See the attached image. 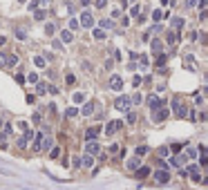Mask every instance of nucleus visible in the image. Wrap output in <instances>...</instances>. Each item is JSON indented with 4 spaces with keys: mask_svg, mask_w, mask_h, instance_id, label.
<instances>
[{
    "mask_svg": "<svg viewBox=\"0 0 208 190\" xmlns=\"http://www.w3.org/2000/svg\"><path fill=\"white\" fill-rule=\"evenodd\" d=\"M114 108L119 112H132V103H130V96H119L117 103H114Z\"/></svg>",
    "mask_w": 208,
    "mask_h": 190,
    "instance_id": "nucleus-1",
    "label": "nucleus"
},
{
    "mask_svg": "<svg viewBox=\"0 0 208 190\" xmlns=\"http://www.w3.org/2000/svg\"><path fill=\"white\" fill-rule=\"evenodd\" d=\"M172 112H175V116H179V119H184V116H188V110H186V105L181 101H172Z\"/></svg>",
    "mask_w": 208,
    "mask_h": 190,
    "instance_id": "nucleus-2",
    "label": "nucleus"
},
{
    "mask_svg": "<svg viewBox=\"0 0 208 190\" xmlns=\"http://www.w3.org/2000/svg\"><path fill=\"white\" fill-rule=\"evenodd\" d=\"M85 152H87L90 157L92 154H101V143L99 141H87V143H85Z\"/></svg>",
    "mask_w": 208,
    "mask_h": 190,
    "instance_id": "nucleus-3",
    "label": "nucleus"
},
{
    "mask_svg": "<svg viewBox=\"0 0 208 190\" xmlns=\"http://www.w3.org/2000/svg\"><path fill=\"white\" fill-rule=\"evenodd\" d=\"M79 25L83 27V29H90V27H94V18H92V14H90V11H83Z\"/></svg>",
    "mask_w": 208,
    "mask_h": 190,
    "instance_id": "nucleus-4",
    "label": "nucleus"
},
{
    "mask_svg": "<svg viewBox=\"0 0 208 190\" xmlns=\"http://www.w3.org/2000/svg\"><path fill=\"white\" fill-rule=\"evenodd\" d=\"M146 101H148V105H150V110H152V112H155V110H159V108H163V101L159 99V96H155V94H150V96H148Z\"/></svg>",
    "mask_w": 208,
    "mask_h": 190,
    "instance_id": "nucleus-5",
    "label": "nucleus"
},
{
    "mask_svg": "<svg viewBox=\"0 0 208 190\" xmlns=\"http://www.w3.org/2000/svg\"><path fill=\"white\" fill-rule=\"evenodd\" d=\"M168 114H170V110H168V108H159V110H155V112H152V119H155L157 123H161V121L168 116Z\"/></svg>",
    "mask_w": 208,
    "mask_h": 190,
    "instance_id": "nucleus-6",
    "label": "nucleus"
},
{
    "mask_svg": "<svg viewBox=\"0 0 208 190\" xmlns=\"http://www.w3.org/2000/svg\"><path fill=\"white\" fill-rule=\"evenodd\" d=\"M121 125H123L121 121H110V123H108V128H105V134H108V137L117 134V130H121Z\"/></svg>",
    "mask_w": 208,
    "mask_h": 190,
    "instance_id": "nucleus-7",
    "label": "nucleus"
},
{
    "mask_svg": "<svg viewBox=\"0 0 208 190\" xmlns=\"http://www.w3.org/2000/svg\"><path fill=\"white\" fill-rule=\"evenodd\" d=\"M155 181L168 184V181H170V172H168V170H157V172H155Z\"/></svg>",
    "mask_w": 208,
    "mask_h": 190,
    "instance_id": "nucleus-8",
    "label": "nucleus"
},
{
    "mask_svg": "<svg viewBox=\"0 0 208 190\" xmlns=\"http://www.w3.org/2000/svg\"><path fill=\"white\" fill-rule=\"evenodd\" d=\"M32 139H34V132H32V130H27V132H25V134H23L20 139H18V148H25V146H27V143H29V141H32Z\"/></svg>",
    "mask_w": 208,
    "mask_h": 190,
    "instance_id": "nucleus-9",
    "label": "nucleus"
},
{
    "mask_svg": "<svg viewBox=\"0 0 208 190\" xmlns=\"http://www.w3.org/2000/svg\"><path fill=\"white\" fill-rule=\"evenodd\" d=\"M110 87H112V90H117V92L123 87V81H121V76H117V74H114V76H110Z\"/></svg>",
    "mask_w": 208,
    "mask_h": 190,
    "instance_id": "nucleus-10",
    "label": "nucleus"
},
{
    "mask_svg": "<svg viewBox=\"0 0 208 190\" xmlns=\"http://www.w3.org/2000/svg\"><path fill=\"white\" fill-rule=\"evenodd\" d=\"M99 132H101V125H96V128H90V130H85V139H87V141H94Z\"/></svg>",
    "mask_w": 208,
    "mask_h": 190,
    "instance_id": "nucleus-11",
    "label": "nucleus"
},
{
    "mask_svg": "<svg viewBox=\"0 0 208 190\" xmlns=\"http://www.w3.org/2000/svg\"><path fill=\"white\" fill-rule=\"evenodd\" d=\"M79 112H83V116H90V114H94V103H92V101H87V103H85V105H83Z\"/></svg>",
    "mask_w": 208,
    "mask_h": 190,
    "instance_id": "nucleus-12",
    "label": "nucleus"
},
{
    "mask_svg": "<svg viewBox=\"0 0 208 190\" xmlns=\"http://www.w3.org/2000/svg\"><path fill=\"white\" fill-rule=\"evenodd\" d=\"M166 40H168V45H177V43H179V34H177V32H168Z\"/></svg>",
    "mask_w": 208,
    "mask_h": 190,
    "instance_id": "nucleus-13",
    "label": "nucleus"
},
{
    "mask_svg": "<svg viewBox=\"0 0 208 190\" xmlns=\"http://www.w3.org/2000/svg\"><path fill=\"white\" fill-rule=\"evenodd\" d=\"M166 61H168V56H166V54H159V56H157V61H155V65H157L159 70H163V65H166Z\"/></svg>",
    "mask_w": 208,
    "mask_h": 190,
    "instance_id": "nucleus-14",
    "label": "nucleus"
},
{
    "mask_svg": "<svg viewBox=\"0 0 208 190\" xmlns=\"http://www.w3.org/2000/svg\"><path fill=\"white\" fill-rule=\"evenodd\" d=\"M150 49H152V54H157V56L163 54V52H161V43H159V40H152V43H150Z\"/></svg>",
    "mask_w": 208,
    "mask_h": 190,
    "instance_id": "nucleus-15",
    "label": "nucleus"
},
{
    "mask_svg": "<svg viewBox=\"0 0 208 190\" xmlns=\"http://www.w3.org/2000/svg\"><path fill=\"white\" fill-rule=\"evenodd\" d=\"M58 38H61L63 43H72V40H74V36H72V32H65V29L61 32V36H58Z\"/></svg>",
    "mask_w": 208,
    "mask_h": 190,
    "instance_id": "nucleus-16",
    "label": "nucleus"
},
{
    "mask_svg": "<svg viewBox=\"0 0 208 190\" xmlns=\"http://www.w3.org/2000/svg\"><path fill=\"white\" fill-rule=\"evenodd\" d=\"M137 179H146L148 175H150V168H137Z\"/></svg>",
    "mask_w": 208,
    "mask_h": 190,
    "instance_id": "nucleus-17",
    "label": "nucleus"
},
{
    "mask_svg": "<svg viewBox=\"0 0 208 190\" xmlns=\"http://www.w3.org/2000/svg\"><path fill=\"white\" fill-rule=\"evenodd\" d=\"M112 27H114V23H112V18H103L99 29H112Z\"/></svg>",
    "mask_w": 208,
    "mask_h": 190,
    "instance_id": "nucleus-18",
    "label": "nucleus"
},
{
    "mask_svg": "<svg viewBox=\"0 0 208 190\" xmlns=\"http://www.w3.org/2000/svg\"><path fill=\"white\" fill-rule=\"evenodd\" d=\"M172 27H175V32L179 34V29L184 27V18H179V16H177V18H172Z\"/></svg>",
    "mask_w": 208,
    "mask_h": 190,
    "instance_id": "nucleus-19",
    "label": "nucleus"
},
{
    "mask_svg": "<svg viewBox=\"0 0 208 190\" xmlns=\"http://www.w3.org/2000/svg\"><path fill=\"white\" fill-rule=\"evenodd\" d=\"M52 143H54V141H52L49 137H43V141H40V150H49Z\"/></svg>",
    "mask_w": 208,
    "mask_h": 190,
    "instance_id": "nucleus-20",
    "label": "nucleus"
},
{
    "mask_svg": "<svg viewBox=\"0 0 208 190\" xmlns=\"http://www.w3.org/2000/svg\"><path fill=\"white\" fill-rule=\"evenodd\" d=\"M148 152H150L148 146H139V148L134 150V157H143V154H148Z\"/></svg>",
    "mask_w": 208,
    "mask_h": 190,
    "instance_id": "nucleus-21",
    "label": "nucleus"
},
{
    "mask_svg": "<svg viewBox=\"0 0 208 190\" xmlns=\"http://www.w3.org/2000/svg\"><path fill=\"white\" fill-rule=\"evenodd\" d=\"M9 67V54H0V70Z\"/></svg>",
    "mask_w": 208,
    "mask_h": 190,
    "instance_id": "nucleus-22",
    "label": "nucleus"
},
{
    "mask_svg": "<svg viewBox=\"0 0 208 190\" xmlns=\"http://www.w3.org/2000/svg\"><path fill=\"white\" fill-rule=\"evenodd\" d=\"M34 65H36V67H40V70H43L45 65H47V63H45V56H34Z\"/></svg>",
    "mask_w": 208,
    "mask_h": 190,
    "instance_id": "nucleus-23",
    "label": "nucleus"
},
{
    "mask_svg": "<svg viewBox=\"0 0 208 190\" xmlns=\"http://www.w3.org/2000/svg\"><path fill=\"white\" fill-rule=\"evenodd\" d=\"M81 166H83V168H92V157H90V154L81 157Z\"/></svg>",
    "mask_w": 208,
    "mask_h": 190,
    "instance_id": "nucleus-24",
    "label": "nucleus"
},
{
    "mask_svg": "<svg viewBox=\"0 0 208 190\" xmlns=\"http://www.w3.org/2000/svg\"><path fill=\"white\" fill-rule=\"evenodd\" d=\"M139 166H141V161H139V157H134V159H130V161H128V168H130V170H137Z\"/></svg>",
    "mask_w": 208,
    "mask_h": 190,
    "instance_id": "nucleus-25",
    "label": "nucleus"
},
{
    "mask_svg": "<svg viewBox=\"0 0 208 190\" xmlns=\"http://www.w3.org/2000/svg\"><path fill=\"white\" fill-rule=\"evenodd\" d=\"M25 81H27V83H32V85H36V83H38V74L29 72V76H25Z\"/></svg>",
    "mask_w": 208,
    "mask_h": 190,
    "instance_id": "nucleus-26",
    "label": "nucleus"
},
{
    "mask_svg": "<svg viewBox=\"0 0 208 190\" xmlns=\"http://www.w3.org/2000/svg\"><path fill=\"white\" fill-rule=\"evenodd\" d=\"M47 90H49V85H47V83H36V92H38V94H45Z\"/></svg>",
    "mask_w": 208,
    "mask_h": 190,
    "instance_id": "nucleus-27",
    "label": "nucleus"
},
{
    "mask_svg": "<svg viewBox=\"0 0 208 190\" xmlns=\"http://www.w3.org/2000/svg\"><path fill=\"white\" fill-rule=\"evenodd\" d=\"M94 38H96V40H105V32H103V29H94Z\"/></svg>",
    "mask_w": 208,
    "mask_h": 190,
    "instance_id": "nucleus-28",
    "label": "nucleus"
},
{
    "mask_svg": "<svg viewBox=\"0 0 208 190\" xmlns=\"http://www.w3.org/2000/svg\"><path fill=\"white\" fill-rule=\"evenodd\" d=\"M141 101H143V96H141V94H139V92L134 94V96H130V103H132V105H139V103H141Z\"/></svg>",
    "mask_w": 208,
    "mask_h": 190,
    "instance_id": "nucleus-29",
    "label": "nucleus"
},
{
    "mask_svg": "<svg viewBox=\"0 0 208 190\" xmlns=\"http://www.w3.org/2000/svg\"><path fill=\"white\" fill-rule=\"evenodd\" d=\"M76 114H79V108H67V112H65V116H67V119H74Z\"/></svg>",
    "mask_w": 208,
    "mask_h": 190,
    "instance_id": "nucleus-30",
    "label": "nucleus"
},
{
    "mask_svg": "<svg viewBox=\"0 0 208 190\" xmlns=\"http://www.w3.org/2000/svg\"><path fill=\"white\" fill-rule=\"evenodd\" d=\"M139 14H141V7H137V5H134V7L130 9V16H132V18H139Z\"/></svg>",
    "mask_w": 208,
    "mask_h": 190,
    "instance_id": "nucleus-31",
    "label": "nucleus"
},
{
    "mask_svg": "<svg viewBox=\"0 0 208 190\" xmlns=\"http://www.w3.org/2000/svg\"><path fill=\"white\" fill-rule=\"evenodd\" d=\"M16 38H18V40H25V38H27V32H25V29H16Z\"/></svg>",
    "mask_w": 208,
    "mask_h": 190,
    "instance_id": "nucleus-32",
    "label": "nucleus"
},
{
    "mask_svg": "<svg viewBox=\"0 0 208 190\" xmlns=\"http://www.w3.org/2000/svg\"><path fill=\"white\" fill-rule=\"evenodd\" d=\"M152 20H155V23H159V20H163V14L159 11V9H157V11L152 14Z\"/></svg>",
    "mask_w": 208,
    "mask_h": 190,
    "instance_id": "nucleus-33",
    "label": "nucleus"
},
{
    "mask_svg": "<svg viewBox=\"0 0 208 190\" xmlns=\"http://www.w3.org/2000/svg\"><path fill=\"white\" fill-rule=\"evenodd\" d=\"M141 83H143V78H141V76L137 74V76H134V78H132V85H134V90L139 87V85H141Z\"/></svg>",
    "mask_w": 208,
    "mask_h": 190,
    "instance_id": "nucleus-34",
    "label": "nucleus"
},
{
    "mask_svg": "<svg viewBox=\"0 0 208 190\" xmlns=\"http://www.w3.org/2000/svg\"><path fill=\"white\" fill-rule=\"evenodd\" d=\"M45 34H49V36H52V34H56V27H54V25L49 23V25L45 27Z\"/></svg>",
    "mask_w": 208,
    "mask_h": 190,
    "instance_id": "nucleus-35",
    "label": "nucleus"
},
{
    "mask_svg": "<svg viewBox=\"0 0 208 190\" xmlns=\"http://www.w3.org/2000/svg\"><path fill=\"white\" fill-rule=\"evenodd\" d=\"M137 121V114L134 112H128V123H134Z\"/></svg>",
    "mask_w": 208,
    "mask_h": 190,
    "instance_id": "nucleus-36",
    "label": "nucleus"
},
{
    "mask_svg": "<svg viewBox=\"0 0 208 190\" xmlns=\"http://www.w3.org/2000/svg\"><path fill=\"white\" fill-rule=\"evenodd\" d=\"M58 154H61V148H54V150L49 152V157H52V159H56V157H58Z\"/></svg>",
    "mask_w": 208,
    "mask_h": 190,
    "instance_id": "nucleus-37",
    "label": "nucleus"
},
{
    "mask_svg": "<svg viewBox=\"0 0 208 190\" xmlns=\"http://www.w3.org/2000/svg\"><path fill=\"white\" fill-rule=\"evenodd\" d=\"M34 18H36V20H43V18H45V11H43V9H40V11H36Z\"/></svg>",
    "mask_w": 208,
    "mask_h": 190,
    "instance_id": "nucleus-38",
    "label": "nucleus"
},
{
    "mask_svg": "<svg viewBox=\"0 0 208 190\" xmlns=\"http://www.w3.org/2000/svg\"><path fill=\"white\" fill-rule=\"evenodd\" d=\"M18 63V56H11V54H9V67H11V65H16Z\"/></svg>",
    "mask_w": 208,
    "mask_h": 190,
    "instance_id": "nucleus-39",
    "label": "nucleus"
},
{
    "mask_svg": "<svg viewBox=\"0 0 208 190\" xmlns=\"http://www.w3.org/2000/svg\"><path fill=\"white\" fill-rule=\"evenodd\" d=\"M76 27H79V20H76V18H72V20H70V29H76Z\"/></svg>",
    "mask_w": 208,
    "mask_h": 190,
    "instance_id": "nucleus-40",
    "label": "nucleus"
},
{
    "mask_svg": "<svg viewBox=\"0 0 208 190\" xmlns=\"http://www.w3.org/2000/svg\"><path fill=\"white\" fill-rule=\"evenodd\" d=\"M81 101H83V94L76 92V94H74V103H81Z\"/></svg>",
    "mask_w": 208,
    "mask_h": 190,
    "instance_id": "nucleus-41",
    "label": "nucleus"
},
{
    "mask_svg": "<svg viewBox=\"0 0 208 190\" xmlns=\"http://www.w3.org/2000/svg\"><path fill=\"white\" fill-rule=\"evenodd\" d=\"M168 150H172V152H179V150H181V146H179V143H172V146H170Z\"/></svg>",
    "mask_w": 208,
    "mask_h": 190,
    "instance_id": "nucleus-42",
    "label": "nucleus"
},
{
    "mask_svg": "<svg viewBox=\"0 0 208 190\" xmlns=\"http://www.w3.org/2000/svg\"><path fill=\"white\" fill-rule=\"evenodd\" d=\"M206 163H208V157L202 154V157H199V166H206Z\"/></svg>",
    "mask_w": 208,
    "mask_h": 190,
    "instance_id": "nucleus-43",
    "label": "nucleus"
},
{
    "mask_svg": "<svg viewBox=\"0 0 208 190\" xmlns=\"http://www.w3.org/2000/svg\"><path fill=\"white\" fill-rule=\"evenodd\" d=\"M105 5H108V0H96V7H99V9H103Z\"/></svg>",
    "mask_w": 208,
    "mask_h": 190,
    "instance_id": "nucleus-44",
    "label": "nucleus"
},
{
    "mask_svg": "<svg viewBox=\"0 0 208 190\" xmlns=\"http://www.w3.org/2000/svg\"><path fill=\"white\" fill-rule=\"evenodd\" d=\"M36 7H38V2H36V0H32V2H29V11H36Z\"/></svg>",
    "mask_w": 208,
    "mask_h": 190,
    "instance_id": "nucleus-45",
    "label": "nucleus"
},
{
    "mask_svg": "<svg viewBox=\"0 0 208 190\" xmlns=\"http://www.w3.org/2000/svg\"><path fill=\"white\" fill-rule=\"evenodd\" d=\"M52 45H54V49H63V45H61V40H54Z\"/></svg>",
    "mask_w": 208,
    "mask_h": 190,
    "instance_id": "nucleus-46",
    "label": "nucleus"
},
{
    "mask_svg": "<svg viewBox=\"0 0 208 190\" xmlns=\"http://www.w3.org/2000/svg\"><path fill=\"white\" fill-rule=\"evenodd\" d=\"M16 81L18 83H25V74H16Z\"/></svg>",
    "mask_w": 208,
    "mask_h": 190,
    "instance_id": "nucleus-47",
    "label": "nucleus"
},
{
    "mask_svg": "<svg viewBox=\"0 0 208 190\" xmlns=\"http://www.w3.org/2000/svg\"><path fill=\"white\" fill-rule=\"evenodd\" d=\"M197 5H199V9H206L208 2H206V0H197Z\"/></svg>",
    "mask_w": 208,
    "mask_h": 190,
    "instance_id": "nucleus-48",
    "label": "nucleus"
},
{
    "mask_svg": "<svg viewBox=\"0 0 208 190\" xmlns=\"http://www.w3.org/2000/svg\"><path fill=\"white\" fill-rule=\"evenodd\" d=\"M186 5H188V7H195V5H197V0H186Z\"/></svg>",
    "mask_w": 208,
    "mask_h": 190,
    "instance_id": "nucleus-49",
    "label": "nucleus"
},
{
    "mask_svg": "<svg viewBox=\"0 0 208 190\" xmlns=\"http://www.w3.org/2000/svg\"><path fill=\"white\" fill-rule=\"evenodd\" d=\"M81 5L85 7V5H90V0H81Z\"/></svg>",
    "mask_w": 208,
    "mask_h": 190,
    "instance_id": "nucleus-50",
    "label": "nucleus"
},
{
    "mask_svg": "<svg viewBox=\"0 0 208 190\" xmlns=\"http://www.w3.org/2000/svg\"><path fill=\"white\" fill-rule=\"evenodd\" d=\"M20 2H27V0H20Z\"/></svg>",
    "mask_w": 208,
    "mask_h": 190,
    "instance_id": "nucleus-51",
    "label": "nucleus"
},
{
    "mask_svg": "<svg viewBox=\"0 0 208 190\" xmlns=\"http://www.w3.org/2000/svg\"><path fill=\"white\" fill-rule=\"evenodd\" d=\"M0 125H2V121H0Z\"/></svg>",
    "mask_w": 208,
    "mask_h": 190,
    "instance_id": "nucleus-52",
    "label": "nucleus"
},
{
    "mask_svg": "<svg viewBox=\"0 0 208 190\" xmlns=\"http://www.w3.org/2000/svg\"><path fill=\"white\" fill-rule=\"evenodd\" d=\"M132 2H137V0H132Z\"/></svg>",
    "mask_w": 208,
    "mask_h": 190,
    "instance_id": "nucleus-53",
    "label": "nucleus"
}]
</instances>
